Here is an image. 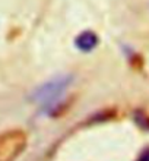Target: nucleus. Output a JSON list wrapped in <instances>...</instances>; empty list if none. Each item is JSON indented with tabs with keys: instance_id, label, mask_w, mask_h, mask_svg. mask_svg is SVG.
Wrapping results in <instances>:
<instances>
[{
	"instance_id": "7ed1b4c3",
	"label": "nucleus",
	"mask_w": 149,
	"mask_h": 161,
	"mask_svg": "<svg viewBox=\"0 0 149 161\" xmlns=\"http://www.w3.org/2000/svg\"><path fill=\"white\" fill-rule=\"evenodd\" d=\"M97 44H98V37L92 31H85L76 38V47L82 51L94 50Z\"/></svg>"
},
{
	"instance_id": "f257e3e1",
	"label": "nucleus",
	"mask_w": 149,
	"mask_h": 161,
	"mask_svg": "<svg viewBox=\"0 0 149 161\" xmlns=\"http://www.w3.org/2000/svg\"><path fill=\"white\" fill-rule=\"evenodd\" d=\"M73 78L70 75H59L54 76L53 79L47 80L45 84L35 89L31 98L32 101L40 104L43 108H53L56 103L60 101V98L63 97L66 89L70 86Z\"/></svg>"
},
{
	"instance_id": "20e7f679",
	"label": "nucleus",
	"mask_w": 149,
	"mask_h": 161,
	"mask_svg": "<svg viewBox=\"0 0 149 161\" xmlns=\"http://www.w3.org/2000/svg\"><path fill=\"white\" fill-rule=\"evenodd\" d=\"M137 161H149V148L145 149V151L141 154V157H139Z\"/></svg>"
},
{
	"instance_id": "f03ea898",
	"label": "nucleus",
	"mask_w": 149,
	"mask_h": 161,
	"mask_svg": "<svg viewBox=\"0 0 149 161\" xmlns=\"http://www.w3.org/2000/svg\"><path fill=\"white\" fill-rule=\"evenodd\" d=\"M26 147V135L21 129L0 133V161H15Z\"/></svg>"
}]
</instances>
